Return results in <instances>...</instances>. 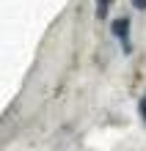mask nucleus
Segmentation results:
<instances>
[{"instance_id":"obj_1","label":"nucleus","mask_w":146,"mask_h":151,"mask_svg":"<svg viewBox=\"0 0 146 151\" xmlns=\"http://www.w3.org/2000/svg\"><path fill=\"white\" fill-rule=\"evenodd\" d=\"M127 28H130V22H127V19H116L113 22V33H116L118 39H127Z\"/></svg>"},{"instance_id":"obj_2","label":"nucleus","mask_w":146,"mask_h":151,"mask_svg":"<svg viewBox=\"0 0 146 151\" xmlns=\"http://www.w3.org/2000/svg\"><path fill=\"white\" fill-rule=\"evenodd\" d=\"M110 3H113V0H97V17H99V19H105V17H108Z\"/></svg>"},{"instance_id":"obj_3","label":"nucleus","mask_w":146,"mask_h":151,"mask_svg":"<svg viewBox=\"0 0 146 151\" xmlns=\"http://www.w3.org/2000/svg\"><path fill=\"white\" fill-rule=\"evenodd\" d=\"M132 6L135 8H146V0H132Z\"/></svg>"},{"instance_id":"obj_4","label":"nucleus","mask_w":146,"mask_h":151,"mask_svg":"<svg viewBox=\"0 0 146 151\" xmlns=\"http://www.w3.org/2000/svg\"><path fill=\"white\" fill-rule=\"evenodd\" d=\"M141 115H143V121H146V96H143V102H141Z\"/></svg>"}]
</instances>
